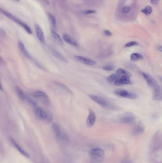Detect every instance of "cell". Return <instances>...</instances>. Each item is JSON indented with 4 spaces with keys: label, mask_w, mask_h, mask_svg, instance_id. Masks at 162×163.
<instances>
[{
    "label": "cell",
    "mask_w": 162,
    "mask_h": 163,
    "mask_svg": "<svg viewBox=\"0 0 162 163\" xmlns=\"http://www.w3.org/2000/svg\"><path fill=\"white\" fill-rule=\"evenodd\" d=\"M0 13L5 15L7 18H9L10 20L14 22L15 23L18 24L23 29H24L27 33H28L29 34H32L33 33V31L32 29L30 28V27L25 23L24 22L21 21L19 18H17L16 16H15L13 15L10 13L9 12H7L6 11L4 10L3 9L0 8Z\"/></svg>",
    "instance_id": "cell-1"
},
{
    "label": "cell",
    "mask_w": 162,
    "mask_h": 163,
    "mask_svg": "<svg viewBox=\"0 0 162 163\" xmlns=\"http://www.w3.org/2000/svg\"><path fill=\"white\" fill-rule=\"evenodd\" d=\"M52 128L56 138L61 142L67 143L70 141L68 134L62 129L60 125L57 123H53Z\"/></svg>",
    "instance_id": "cell-2"
},
{
    "label": "cell",
    "mask_w": 162,
    "mask_h": 163,
    "mask_svg": "<svg viewBox=\"0 0 162 163\" xmlns=\"http://www.w3.org/2000/svg\"><path fill=\"white\" fill-rule=\"evenodd\" d=\"M88 96L92 100L95 102L96 103L99 104L101 107L106 108V109L112 110H115L117 109V107H115L114 104H112L110 102L107 101L102 97L93 94L88 95Z\"/></svg>",
    "instance_id": "cell-3"
},
{
    "label": "cell",
    "mask_w": 162,
    "mask_h": 163,
    "mask_svg": "<svg viewBox=\"0 0 162 163\" xmlns=\"http://www.w3.org/2000/svg\"><path fill=\"white\" fill-rule=\"evenodd\" d=\"M35 114L36 116L39 119L42 121L50 123L53 120L52 115L50 112L46 111L41 107L36 109Z\"/></svg>",
    "instance_id": "cell-4"
},
{
    "label": "cell",
    "mask_w": 162,
    "mask_h": 163,
    "mask_svg": "<svg viewBox=\"0 0 162 163\" xmlns=\"http://www.w3.org/2000/svg\"><path fill=\"white\" fill-rule=\"evenodd\" d=\"M90 154L93 159L98 162H102L104 159L105 152L101 148H93L90 152Z\"/></svg>",
    "instance_id": "cell-5"
},
{
    "label": "cell",
    "mask_w": 162,
    "mask_h": 163,
    "mask_svg": "<svg viewBox=\"0 0 162 163\" xmlns=\"http://www.w3.org/2000/svg\"><path fill=\"white\" fill-rule=\"evenodd\" d=\"M136 116L131 112H126L119 118V122L123 124H131L136 121Z\"/></svg>",
    "instance_id": "cell-6"
},
{
    "label": "cell",
    "mask_w": 162,
    "mask_h": 163,
    "mask_svg": "<svg viewBox=\"0 0 162 163\" xmlns=\"http://www.w3.org/2000/svg\"><path fill=\"white\" fill-rule=\"evenodd\" d=\"M161 134L160 132H157L154 134L151 145V149L153 151H156L161 146Z\"/></svg>",
    "instance_id": "cell-7"
},
{
    "label": "cell",
    "mask_w": 162,
    "mask_h": 163,
    "mask_svg": "<svg viewBox=\"0 0 162 163\" xmlns=\"http://www.w3.org/2000/svg\"><path fill=\"white\" fill-rule=\"evenodd\" d=\"M114 93L117 95L123 98H128L130 99H136L138 97L137 95L135 93L123 89L116 90Z\"/></svg>",
    "instance_id": "cell-8"
},
{
    "label": "cell",
    "mask_w": 162,
    "mask_h": 163,
    "mask_svg": "<svg viewBox=\"0 0 162 163\" xmlns=\"http://www.w3.org/2000/svg\"><path fill=\"white\" fill-rule=\"evenodd\" d=\"M113 84L115 86L131 84H132V81L130 77L127 76H119L118 75L117 79L115 80Z\"/></svg>",
    "instance_id": "cell-9"
},
{
    "label": "cell",
    "mask_w": 162,
    "mask_h": 163,
    "mask_svg": "<svg viewBox=\"0 0 162 163\" xmlns=\"http://www.w3.org/2000/svg\"><path fill=\"white\" fill-rule=\"evenodd\" d=\"M141 74L144 77V79L146 81L148 84L151 87L153 88V89L159 86L156 80L150 74L144 72L141 73Z\"/></svg>",
    "instance_id": "cell-10"
},
{
    "label": "cell",
    "mask_w": 162,
    "mask_h": 163,
    "mask_svg": "<svg viewBox=\"0 0 162 163\" xmlns=\"http://www.w3.org/2000/svg\"><path fill=\"white\" fill-rule=\"evenodd\" d=\"M74 57L78 61L86 65L93 66V65H96L97 63V62L95 60L88 57L81 56L79 55H76L74 56Z\"/></svg>",
    "instance_id": "cell-11"
},
{
    "label": "cell",
    "mask_w": 162,
    "mask_h": 163,
    "mask_svg": "<svg viewBox=\"0 0 162 163\" xmlns=\"http://www.w3.org/2000/svg\"><path fill=\"white\" fill-rule=\"evenodd\" d=\"M96 121V115L91 109H89V115L87 120V125L88 127H92Z\"/></svg>",
    "instance_id": "cell-12"
},
{
    "label": "cell",
    "mask_w": 162,
    "mask_h": 163,
    "mask_svg": "<svg viewBox=\"0 0 162 163\" xmlns=\"http://www.w3.org/2000/svg\"><path fill=\"white\" fill-rule=\"evenodd\" d=\"M34 28L36 34L37 36L38 40L41 43L44 44L45 43V36L43 31L41 29V27L38 24H34Z\"/></svg>",
    "instance_id": "cell-13"
},
{
    "label": "cell",
    "mask_w": 162,
    "mask_h": 163,
    "mask_svg": "<svg viewBox=\"0 0 162 163\" xmlns=\"http://www.w3.org/2000/svg\"><path fill=\"white\" fill-rule=\"evenodd\" d=\"M18 47L19 48L20 50L21 51V53L24 54L25 56L27 58H29V59L33 60V58L31 55L29 54L28 51L27 50L26 48L25 47V45L22 42L19 40L18 42Z\"/></svg>",
    "instance_id": "cell-14"
},
{
    "label": "cell",
    "mask_w": 162,
    "mask_h": 163,
    "mask_svg": "<svg viewBox=\"0 0 162 163\" xmlns=\"http://www.w3.org/2000/svg\"><path fill=\"white\" fill-rule=\"evenodd\" d=\"M51 34L54 41L57 45L59 46H62V45H63V42L61 37L53 29H51Z\"/></svg>",
    "instance_id": "cell-15"
},
{
    "label": "cell",
    "mask_w": 162,
    "mask_h": 163,
    "mask_svg": "<svg viewBox=\"0 0 162 163\" xmlns=\"http://www.w3.org/2000/svg\"><path fill=\"white\" fill-rule=\"evenodd\" d=\"M153 99L156 101H161L162 99V91L160 86H158L153 89Z\"/></svg>",
    "instance_id": "cell-16"
},
{
    "label": "cell",
    "mask_w": 162,
    "mask_h": 163,
    "mask_svg": "<svg viewBox=\"0 0 162 163\" xmlns=\"http://www.w3.org/2000/svg\"><path fill=\"white\" fill-rule=\"evenodd\" d=\"M145 128L142 124H138L133 129L132 133L134 136L140 135L144 132Z\"/></svg>",
    "instance_id": "cell-17"
},
{
    "label": "cell",
    "mask_w": 162,
    "mask_h": 163,
    "mask_svg": "<svg viewBox=\"0 0 162 163\" xmlns=\"http://www.w3.org/2000/svg\"><path fill=\"white\" fill-rule=\"evenodd\" d=\"M63 39L65 42H67L68 44L71 45L75 47H78V44L73 38H72L71 36L68 34L65 33L63 35Z\"/></svg>",
    "instance_id": "cell-18"
},
{
    "label": "cell",
    "mask_w": 162,
    "mask_h": 163,
    "mask_svg": "<svg viewBox=\"0 0 162 163\" xmlns=\"http://www.w3.org/2000/svg\"><path fill=\"white\" fill-rule=\"evenodd\" d=\"M10 140L11 142L12 143V144L18 150V151L20 153H21V154H22L23 155H24V157H28V158L29 157V155L25 151L24 149L21 147L20 145H19V144H17V143L13 139V138H10Z\"/></svg>",
    "instance_id": "cell-19"
},
{
    "label": "cell",
    "mask_w": 162,
    "mask_h": 163,
    "mask_svg": "<svg viewBox=\"0 0 162 163\" xmlns=\"http://www.w3.org/2000/svg\"><path fill=\"white\" fill-rule=\"evenodd\" d=\"M50 50L51 52L52 53V54L56 57V58L61 61L63 62L68 63V60L65 57L62 55L61 53H59L58 51L56 50L53 48H51Z\"/></svg>",
    "instance_id": "cell-20"
},
{
    "label": "cell",
    "mask_w": 162,
    "mask_h": 163,
    "mask_svg": "<svg viewBox=\"0 0 162 163\" xmlns=\"http://www.w3.org/2000/svg\"><path fill=\"white\" fill-rule=\"evenodd\" d=\"M15 89L19 97L20 98L22 101L26 102L29 97L25 95V94L24 93V92L23 91V90L21 87L19 86H16L15 87Z\"/></svg>",
    "instance_id": "cell-21"
},
{
    "label": "cell",
    "mask_w": 162,
    "mask_h": 163,
    "mask_svg": "<svg viewBox=\"0 0 162 163\" xmlns=\"http://www.w3.org/2000/svg\"><path fill=\"white\" fill-rule=\"evenodd\" d=\"M34 96L36 98L44 100L46 102H48L49 101V98L48 95L45 93L41 91L36 92L34 94Z\"/></svg>",
    "instance_id": "cell-22"
},
{
    "label": "cell",
    "mask_w": 162,
    "mask_h": 163,
    "mask_svg": "<svg viewBox=\"0 0 162 163\" xmlns=\"http://www.w3.org/2000/svg\"><path fill=\"white\" fill-rule=\"evenodd\" d=\"M54 83L57 86H58L60 89L64 90L65 92H67L68 93H70L71 94H73V92H72L71 89H70L67 86H66L65 84L59 82H58V81H55Z\"/></svg>",
    "instance_id": "cell-23"
},
{
    "label": "cell",
    "mask_w": 162,
    "mask_h": 163,
    "mask_svg": "<svg viewBox=\"0 0 162 163\" xmlns=\"http://www.w3.org/2000/svg\"><path fill=\"white\" fill-rule=\"evenodd\" d=\"M143 59H144L143 55L141 53H132L130 55V60L132 61H136Z\"/></svg>",
    "instance_id": "cell-24"
},
{
    "label": "cell",
    "mask_w": 162,
    "mask_h": 163,
    "mask_svg": "<svg viewBox=\"0 0 162 163\" xmlns=\"http://www.w3.org/2000/svg\"><path fill=\"white\" fill-rule=\"evenodd\" d=\"M116 74L119 76H127L130 77L132 76V74L129 72L122 68L118 69Z\"/></svg>",
    "instance_id": "cell-25"
},
{
    "label": "cell",
    "mask_w": 162,
    "mask_h": 163,
    "mask_svg": "<svg viewBox=\"0 0 162 163\" xmlns=\"http://www.w3.org/2000/svg\"><path fill=\"white\" fill-rule=\"evenodd\" d=\"M48 17L49 18V20L50 22V24L52 27V29L54 30V29L56 27V20L55 17L50 13H47Z\"/></svg>",
    "instance_id": "cell-26"
},
{
    "label": "cell",
    "mask_w": 162,
    "mask_h": 163,
    "mask_svg": "<svg viewBox=\"0 0 162 163\" xmlns=\"http://www.w3.org/2000/svg\"><path fill=\"white\" fill-rule=\"evenodd\" d=\"M118 77V75L117 74H111L107 77L106 80L107 82L109 83L113 84L115 80L117 79Z\"/></svg>",
    "instance_id": "cell-27"
},
{
    "label": "cell",
    "mask_w": 162,
    "mask_h": 163,
    "mask_svg": "<svg viewBox=\"0 0 162 163\" xmlns=\"http://www.w3.org/2000/svg\"><path fill=\"white\" fill-rule=\"evenodd\" d=\"M153 11V10L152 9V7L150 6H146L144 9L142 10L141 12L145 14V15H149L152 13V12Z\"/></svg>",
    "instance_id": "cell-28"
},
{
    "label": "cell",
    "mask_w": 162,
    "mask_h": 163,
    "mask_svg": "<svg viewBox=\"0 0 162 163\" xmlns=\"http://www.w3.org/2000/svg\"><path fill=\"white\" fill-rule=\"evenodd\" d=\"M103 70L107 71H111L115 69V66L112 65H104L102 67Z\"/></svg>",
    "instance_id": "cell-29"
},
{
    "label": "cell",
    "mask_w": 162,
    "mask_h": 163,
    "mask_svg": "<svg viewBox=\"0 0 162 163\" xmlns=\"http://www.w3.org/2000/svg\"><path fill=\"white\" fill-rule=\"evenodd\" d=\"M138 45L137 42L136 41H131V42H128L127 43L126 45H125V47H132L135 45Z\"/></svg>",
    "instance_id": "cell-30"
},
{
    "label": "cell",
    "mask_w": 162,
    "mask_h": 163,
    "mask_svg": "<svg viewBox=\"0 0 162 163\" xmlns=\"http://www.w3.org/2000/svg\"><path fill=\"white\" fill-rule=\"evenodd\" d=\"M130 11V8L129 7L126 6V7H124L123 8L122 10V12L124 14H126V13H127L128 12H129Z\"/></svg>",
    "instance_id": "cell-31"
},
{
    "label": "cell",
    "mask_w": 162,
    "mask_h": 163,
    "mask_svg": "<svg viewBox=\"0 0 162 163\" xmlns=\"http://www.w3.org/2000/svg\"><path fill=\"white\" fill-rule=\"evenodd\" d=\"M96 13V11H95L94 10H86L84 12V13L85 15H89V14H93Z\"/></svg>",
    "instance_id": "cell-32"
},
{
    "label": "cell",
    "mask_w": 162,
    "mask_h": 163,
    "mask_svg": "<svg viewBox=\"0 0 162 163\" xmlns=\"http://www.w3.org/2000/svg\"><path fill=\"white\" fill-rule=\"evenodd\" d=\"M104 34L107 36H112V33L108 30H105L104 31Z\"/></svg>",
    "instance_id": "cell-33"
},
{
    "label": "cell",
    "mask_w": 162,
    "mask_h": 163,
    "mask_svg": "<svg viewBox=\"0 0 162 163\" xmlns=\"http://www.w3.org/2000/svg\"><path fill=\"white\" fill-rule=\"evenodd\" d=\"M160 0H151V3L153 4H157L158 3V2Z\"/></svg>",
    "instance_id": "cell-34"
},
{
    "label": "cell",
    "mask_w": 162,
    "mask_h": 163,
    "mask_svg": "<svg viewBox=\"0 0 162 163\" xmlns=\"http://www.w3.org/2000/svg\"><path fill=\"white\" fill-rule=\"evenodd\" d=\"M42 1L44 2V3H46V4H49L50 3V2H49L48 0H42Z\"/></svg>",
    "instance_id": "cell-35"
},
{
    "label": "cell",
    "mask_w": 162,
    "mask_h": 163,
    "mask_svg": "<svg viewBox=\"0 0 162 163\" xmlns=\"http://www.w3.org/2000/svg\"><path fill=\"white\" fill-rule=\"evenodd\" d=\"M157 49H158V50L160 52H162V47L161 46H159L158 47V48H157Z\"/></svg>",
    "instance_id": "cell-36"
},
{
    "label": "cell",
    "mask_w": 162,
    "mask_h": 163,
    "mask_svg": "<svg viewBox=\"0 0 162 163\" xmlns=\"http://www.w3.org/2000/svg\"><path fill=\"white\" fill-rule=\"evenodd\" d=\"M0 90H2L3 91V86H2V84L0 83Z\"/></svg>",
    "instance_id": "cell-37"
},
{
    "label": "cell",
    "mask_w": 162,
    "mask_h": 163,
    "mask_svg": "<svg viewBox=\"0 0 162 163\" xmlns=\"http://www.w3.org/2000/svg\"><path fill=\"white\" fill-rule=\"evenodd\" d=\"M14 1H17V2H19V1H20V0H14Z\"/></svg>",
    "instance_id": "cell-38"
}]
</instances>
